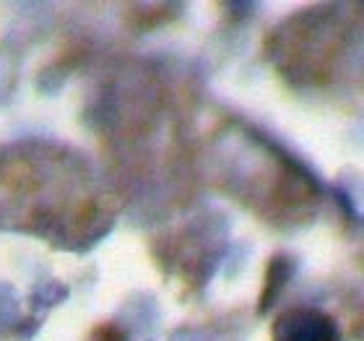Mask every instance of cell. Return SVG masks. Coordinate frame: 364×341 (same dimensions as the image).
Instances as JSON below:
<instances>
[{
	"instance_id": "6da1fadb",
	"label": "cell",
	"mask_w": 364,
	"mask_h": 341,
	"mask_svg": "<svg viewBox=\"0 0 364 341\" xmlns=\"http://www.w3.org/2000/svg\"><path fill=\"white\" fill-rule=\"evenodd\" d=\"M273 341H341V336L333 320L320 310L296 308L273 323Z\"/></svg>"
},
{
	"instance_id": "7a4b0ae2",
	"label": "cell",
	"mask_w": 364,
	"mask_h": 341,
	"mask_svg": "<svg viewBox=\"0 0 364 341\" xmlns=\"http://www.w3.org/2000/svg\"><path fill=\"white\" fill-rule=\"evenodd\" d=\"M97 341H120V336L114 334V331H109V328H105V331H99Z\"/></svg>"
}]
</instances>
